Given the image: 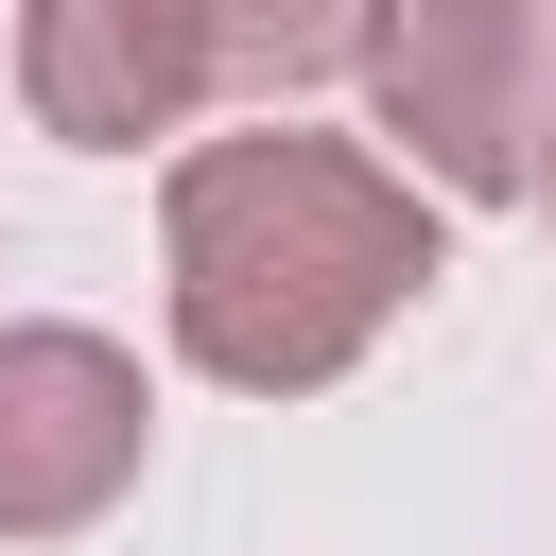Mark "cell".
<instances>
[{
  "label": "cell",
  "mask_w": 556,
  "mask_h": 556,
  "mask_svg": "<svg viewBox=\"0 0 556 556\" xmlns=\"http://www.w3.org/2000/svg\"><path fill=\"white\" fill-rule=\"evenodd\" d=\"M434 208L417 174L348 156V139H191L174 156V348L243 400H313L348 382L417 295H434Z\"/></svg>",
  "instance_id": "6da1fadb"
},
{
  "label": "cell",
  "mask_w": 556,
  "mask_h": 556,
  "mask_svg": "<svg viewBox=\"0 0 556 556\" xmlns=\"http://www.w3.org/2000/svg\"><path fill=\"white\" fill-rule=\"evenodd\" d=\"M365 104H382V139H417L434 191H469V208L539 191V156H556V0H382Z\"/></svg>",
  "instance_id": "7a4b0ae2"
},
{
  "label": "cell",
  "mask_w": 556,
  "mask_h": 556,
  "mask_svg": "<svg viewBox=\"0 0 556 556\" xmlns=\"http://www.w3.org/2000/svg\"><path fill=\"white\" fill-rule=\"evenodd\" d=\"M139 365L104 330H0V539H87L139 486Z\"/></svg>",
  "instance_id": "3957f363"
},
{
  "label": "cell",
  "mask_w": 556,
  "mask_h": 556,
  "mask_svg": "<svg viewBox=\"0 0 556 556\" xmlns=\"http://www.w3.org/2000/svg\"><path fill=\"white\" fill-rule=\"evenodd\" d=\"M17 104L87 156H139L208 104V52H191V0H17Z\"/></svg>",
  "instance_id": "277c9868"
},
{
  "label": "cell",
  "mask_w": 556,
  "mask_h": 556,
  "mask_svg": "<svg viewBox=\"0 0 556 556\" xmlns=\"http://www.w3.org/2000/svg\"><path fill=\"white\" fill-rule=\"evenodd\" d=\"M382 35V0H191V52H208V104H295V87H348Z\"/></svg>",
  "instance_id": "5b68a950"
},
{
  "label": "cell",
  "mask_w": 556,
  "mask_h": 556,
  "mask_svg": "<svg viewBox=\"0 0 556 556\" xmlns=\"http://www.w3.org/2000/svg\"><path fill=\"white\" fill-rule=\"evenodd\" d=\"M539 191H556V156H539Z\"/></svg>",
  "instance_id": "8992f818"
}]
</instances>
